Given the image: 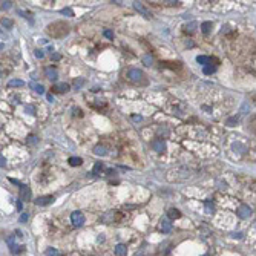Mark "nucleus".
I'll list each match as a JSON object with an SVG mask.
<instances>
[{"label":"nucleus","instance_id":"f257e3e1","mask_svg":"<svg viewBox=\"0 0 256 256\" xmlns=\"http://www.w3.org/2000/svg\"><path fill=\"white\" fill-rule=\"evenodd\" d=\"M48 34L54 38H61L65 35H68L69 32V25L65 23V22H54L48 26Z\"/></svg>","mask_w":256,"mask_h":256},{"label":"nucleus","instance_id":"f03ea898","mask_svg":"<svg viewBox=\"0 0 256 256\" xmlns=\"http://www.w3.org/2000/svg\"><path fill=\"white\" fill-rule=\"evenodd\" d=\"M127 78H129V82H132L135 84L144 83V74H143L140 69H137V68H132V69L127 71Z\"/></svg>","mask_w":256,"mask_h":256},{"label":"nucleus","instance_id":"7ed1b4c3","mask_svg":"<svg viewBox=\"0 0 256 256\" xmlns=\"http://www.w3.org/2000/svg\"><path fill=\"white\" fill-rule=\"evenodd\" d=\"M71 222H72L75 227H82L84 224V215L82 212H72V215H71Z\"/></svg>","mask_w":256,"mask_h":256},{"label":"nucleus","instance_id":"20e7f679","mask_svg":"<svg viewBox=\"0 0 256 256\" xmlns=\"http://www.w3.org/2000/svg\"><path fill=\"white\" fill-rule=\"evenodd\" d=\"M251 215V209L249 207L247 204H242L239 205V209H238V216H239L241 219H247Z\"/></svg>","mask_w":256,"mask_h":256},{"label":"nucleus","instance_id":"39448f33","mask_svg":"<svg viewBox=\"0 0 256 256\" xmlns=\"http://www.w3.org/2000/svg\"><path fill=\"white\" fill-rule=\"evenodd\" d=\"M133 8H135V9H137L138 12H140V14H141V15H144V17H147V19H149V17H152V14H150V11H149V9H147V8H146L144 5H143V3H141V2H135V3H133Z\"/></svg>","mask_w":256,"mask_h":256},{"label":"nucleus","instance_id":"423d86ee","mask_svg":"<svg viewBox=\"0 0 256 256\" xmlns=\"http://www.w3.org/2000/svg\"><path fill=\"white\" fill-rule=\"evenodd\" d=\"M54 196L52 195H46V196H38L37 199H35V204L37 205H49V204H52L54 203Z\"/></svg>","mask_w":256,"mask_h":256},{"label":"nucleus","instance_id":"0eeeda50","mask_svg":"<svg viewBox=\"0 0 256 256\" xmlns=\"http://www.w3.org/2000/svg\"><path fill=\"white\" fill-rule=\"evenodd\" d=\"M150 146H152V149H154L155 152H164L166 150V143L161 140V138H158V140H154L150 143Z\"/></svg>","mask_w":256,"mask_h":256},{"label":"nucleus","instance_id":"6e6552de","mask_svg":"<svg viewBox=\"0 0 256 256\" xmlns=\"http://www.w3.org/2000/svg\"><path fill=\"white\" fill-rule=\"evenodd\" d=\"M31 189L28 187V186H23L22 184L20 186V199H23V201H29L31 199Z\"/></svg>","mask_w":256,"mask_h":256},{"label":"nucleus","instance_id":"1a4fd4ad","mask_svg":"<svg viewBox=\"0 0 256 256\" xmlns=\"http://www.w3.org/2000/svg\"><path fill=\"white\" fill-rule=\"evenodd\" d=\"M44 75L51 80V82H55L57 77H58V72H57V69H54V68H46V71H44Z\"/></svg>","mask_w":256,"mask_h":256},{"label":"nucleus","instance_id":"9d476101","mask_svg":"<svg viewBox=\"0 0 256 256\" xmlns=\"http://www.w3.org/2000/svg\"><path fill=\"white\" fill-rule=\"evenodd\" d=\"M161 230H163V233H169L172 230V224H170L169 219H166V218L161 219Z\"/></svg>","mask_w":256,"mask_h":256},{"label":"nucleus","instance_id":"9b49d317","mask_svg":"<svg viewBox=\"0 0 256 256\" xmlns=\"http://www.w3.org/2000/svg\"><path fill=\"white\" fill-rule=\"evenodd\" d=\"M126 253H127V249H126L124 244H118L115 247V255L117 256H126Z\"/></svg>","mask_w":256,"mask_h":256},{"label":"nucleus","instance_id":"f8f14e48","mask_svg":"<svg viewBox=\"0 0 256 256\" xmlns=\"http://www.w3.org/2000/svg\"><path fill=\"white\" fill-rule=\"evenodd\" d=\"M196 61H198L199 65H203V66H209L210 61H212V58L205 57V55H198V57H196Z\"/></svg>","mask_w":256,"mask_h":256},{"label":"nucleus","instance_id":"ddd939ff","mask_svg":"<svg viewBox=\"0 0 256 256\" xmlns=\"http://www.w3.org/2000/svg\"><path fill=\"white\" fill-rule=\"evenodd\" d=\"M57 92H68L69 91V84L66 83H55V86H54Z\"/></svg>","mask_w":256,"mask_h":256},{"label":"nucleus","instance_id":"4468645a","mask_svg":"<svg viewBox=\"0 0 256 256\" xmlns=\"http://www.w3.org/2000/svg\"><path fill=\"white\" fill-rule=\"evenodd\" d=\"M232 149L235 152H238V154H244V152H245V146L241 144V143H233Z\"/></svg>","mask_w":256,"mask_h":256},{"label":"nucleus","instance_id":"2eb2a0df","mask_svg":"<svg viewBox=\"0 0 256 256\" xmlns=\"http://www.w3.org/2000/svg\"><path fill=\"white\" fill-rule=\"evenodd\" d=\"M23 82L22 80H19V78H14V80H9V83H8V86L9 88H20V86H23Z\"/></svg>","mask_w":256,"mask_h":256},{"label":"nucleus","instance_id":"dca6fc26","mask_svg":"<svg viewBox=\"0 0 256 256\" xmlns=\"http://www.w3.org/2000/svg\"><path fill=\"white\" fill-rule=\"evenodd\" d=\"M69 164L71 166H82L83 164V160L80 156H71L69 158Z\"/></svg>","mask_w":256,"mask_h":256},{"label":"nucleus","instance_id":"f3484780","mask_svg":"<svg viewBox=\"0 0 256 256\" xmlns=\"http://www.w3.org/2000/svg\"><path fill=\"white\" fill-rule=\"evenodd\" d=\"M210 29H212V22H204V23L201 25V31H203L204 34H209Z\"/></svg>","mask_w":256,"mask_h":256},{"label":"nucleus","instance_id":"a211bd4d","mask_svg":"<svg viewBox=\"0 0 256 256\" xmlns=\"http://www.w3.org/2000/svg\"><path fill=\"white\" fill-rule=\"evenodd\" d=\"M196 26H198V23H196V22H190V23L189 25H186V28H184V31H186V32H193V31L196 29Z\"/></svg>","mask_w":256,"mask_h":256},{"label":"nucleus","instance_id":"6ab92c4d","mask_svg":"<svg viewBox=\"0 0 256 256\" xmlns=\"http://www.w3.org/2000/svg\"><path fill=\"white\" fill-rule=\"evenodd\" d=\"M94 154L95 155H106L107 152H106V147L104 146H95V149H94Z\"/></svg>","mask_w":256,"mask_h":256},{"label":"nucleus","instance_id":"aec40b11","mask_svg":"<svg viewBox=\"0 0 256 256\" xmlns=\"http://www.w3.org/2000/svg\"><path fill=\"white\" fill-rule=\"evenodd\" d=\"M103 169H104L103 163H95V166H94V170H92V173H94V175H100Z\"/></svg>","mask_w":256,"mask_h":256},{"label":"nucleus","instance_id":"412c9836","mask_svg":"<svg viewBox=\"0 0 256 256\" xmlns=\"http://www.w3.org/2000/svg\"><path fill=\"white\" fill-rule=\"evenodd\" d=\"M31 88H34V91L40 94V95H43L44 94V88L42 86V84H35V83H31Z\"/></svg>","mask_w":256,"mask_h":256},{"label":"nucleus","instance_id":"4be33fe9","mask_svg":"<svg viewBox=\"0 0 256 256\" xmlns=\"http://www.w3.org/2000/svg\"><path fill=\"white\" fill-rule=\"evenodd\" d=\"M204 207H205V212L207 213H213L215 212V205H213V203H210V201H205Z\"/></svg>","mask_w":256,"mask_h":256},{"label":"nucleus","instance_id":"5701e85b","mask_svg":"<svg viewBox=\"0 0 256 256\" xmlns=\"http://www.w3.org/2000/svg\"><path fill=\"white\" fill-rule=\"evenodd\" d=\"M169 216L172 219H178L179 216H181V213H179V210H177V209H170L169 210Z\"/></svg>","mask_w":256,"mask_h":256},{"label":"nucleus","instance_id":"b1692460","mask_svg":"<svg viewBox=\"0 0 256 256\" xmlns=\"http://www.w3.org/2000/svg\"><path fill=\"white\" fill-rule=\"evenodd\" d=\"M204 74L205 75H210V74H213L215 71H216V66H212V65H209V66H204Z\"/></svg>","mask_w":256,"mask_h":256},{"label":"nucleus","instance_id":"393cba45","mask_svg":"<svg viewBox=\"0 0 256 256\" xmlns=\"http://www.w3.org/2000/svg\"><path fill=\"white\" fill-rule=\"evenodd\" d=\"M46 256H60V253H58V250L57 249H52V247H49V249L46 250V253H44Z\"/></svg>","mask_w":256,"mask_h":256},{"label":"nucleus","instance_id":"a878e982","mask_svg":"<svg viewBox=\"0 0 256 256\" xmlns=\"http://www.w3.org/2000/svg\"><path fill=\"white\" fill-rule=\"evenodd\" d=\"M143 63H144L146 66H150L152 63H154V58H152L150 55H144L143 57Z\"/></svg>","mask_w":256,"mask_h":256},{"label":"nucleus","instance_id":"bb28decb","mask_svg":"<svg viewBox=\"0 0 256 256\" xmlns=\"http://www.w3.org/2000/svg\"><path fill=\"white\" fill-rule=\"evenodd\" d=\"M238 121H239V118H238V117H232V118H228L227 120V126H235V124H238Z\"/></svg>","mask_w":256,"mask_h":256},{"label":"nucleus","instance_id":"cd10ccee","mask_svg":"<svg viewBox=\"0 0 256 256\" xmlns=\"http://www.w3.org/2000/svg\"><path fill=\"white\" fill-rule=\"evenodd\" d=\"M61 14H63V15H68V17H72V15H74V11L69 9V8H63V9H61Z\"/></svg>","mask_w":256,"mask_h":256},{"label":"nucleus","instance_id":"c85d7f7f","mask_svg":"<svg viewBox=\"0 0 256 256\" xmlns=\"http://www.w3.org/2000/svg\"><path fill=\"white\" fill-rule=\"evenodd\" d=\"M37 141H38V140H37V137H35V135H31V137L28 138V144H31V146L37 144Z\"/></svg>","mask_w":256,"mask_h":256},{"label":"nucleus","instance_id":"c756f323","mask_svg":"<svg viewBox=\"0 0 256 256\" xmlns=\"http://www.w3.org/2000/svg\"><path fill=\"white\" fill-rule=\"evenodd\" d=\"M74 84H75V88H77V89H80V88H82L83 84H84V80H83V78H80V80H75V83H74Z\"/></svg>","mask_w":256,"mask_h":256},{"label":"nucleus","instance_id":"7c9ffc66","mask_svg":"<svg viewBox=\"0 0 256 256\" xmlns=\"http://www.w3.org/2000/svg\"><path fill=\"white\" fill-rule=\"evenodd\" d=\"M158 133H160V135H164V137H167V135H169V131H167V129H166V127H160V129H158Z\"/></svg>","mask_w":256,"mask_h":256},{"label":"nucleus","instance_id":"2f4dec72","mask_svg":"<svg viewBox=\"0 0 256 256\" xmlns=\"http://www.w3.org/2000/svg\"><path fill=\"white\" fill-rule=\"evenodd\" d=\"M104 37H107V38H114V32H112L110 29H104Z\"/></svg>","mask_w":256,"mask_h":256},{"label":"nucleus","instance_id":"473e14b6","mask_svg":"<svg viewBox=\"0 0 256 256\" xmlns=\"http://www.w3.org/2000/svg\"><path fill=\"white\" fill-rule=\"evenodd\" d=\"M2 25H3V26H6V28H11V26H12V22H11V20H8V19H3Z\"/></svg>","mask_w":256,"mask_h":256},{"label":"nucleus","instance_id":"72a5a7b5","mask_svg":"<svg viewBox=\"0 0 256 256\" xmlns=\"http://www.w3.org/2000/svg\"><path fill=\"white\" fill-rule=\"evenodd\" d=\"M34 54H35V57H37V58H43V57H44V54H43L42 49H37V51H35Z\"/></svg>","mask_w":256,"mask_h":256},{"label":"nucleus","instance_id":"f704fd0d","mask_svg":"<svg viewBox=\"0 0 256 256\" xmlns=\"http://www.w3.org/2000/svg\"><path fill=\"white\" fill-rule=\"evenodd\" d=\"M26 112H29L31 115H34V114H35V109H34V106H31V104H29V106H26Z\"/></svg>","mask_w":256,"mask_h":256},{"label":"nucleus","instance_id":"c9c22d12","mask_svg":"<svg viewBox=\"0 0 256 256\" xmlns=\"http://www.w3.org/2000/svg\"><path fill=\"white\" fill-rule=\"evenodd\" d=\"M2 8H3V9H9V8H11V2H2Z\"/></svg>","mask_w":256,"mask_h":256},{"label":"nucleus","instance_id":"e433bc0d","mask_svg":"<svg viewBox=\"0 0 256 256\" xmlns=\"http://www.w3.org/2000/svg\"><path fill=\"white\" fill-rule=\"evenodd\" d=\"M232 236H233V238H238V239H241V238L244 236V233H241V232H238V233H232Z\"/></svg>","mask_w":256,"mask_h":256},{"label":"nucleus","instance_id":"4c0bfd02","mask_svg":"<svg viewBox=\"0 0 256 256\" xmlns=\"http://www.w3.org/2000/svg\"><path fill=\"white\" fill-rule=\"evenodd\" d=\"M249 109H250L249 104H247V103H244V104H242V109H241V114H244V112H247Z\"/></svg>","mask_w":256,"mask_h":256},{"label":"nucleus","instance_id":"58836bf2","mask_svg":"<svg viewBox=\"0 0 256 256\" xmlns=\"http://www.w3.org/2000/svg\"><path fill=\"white\" fill-rule=\"evenodd\" d=\"M28 218H29L28 215H26V213H23V215H22V216H20V222H26V221H28Z\"/></svg>","mask_w":256,"mask_h":256},{"label":"nucleus","instance_id":"ea45409f","mask_svg":"<svg viewBox=\"0 0 256 256\" xmlns=\"http://www.w3.org/2000/svg\"><path fill=\"white\" fill-rule=\"evenodd\" d=\"M132 118L135 120V121H141V120H143V117H141V115H133Z\"/></svg>","mask_w":256,"mask_h":256},{"label":"nucleus","instance_id":"a19ab883","mask_svg":"<svg viewBox=\"0 0 256 256\" xmlns=\"http://www.w3.org/2000/svg\"><path fill=\"white\" fill-rule=\"evenodd\" d=\"M17 209H19V210L23 209V204H22V201H17Z\"/></svg>","mask_w":256,"mask_h":256},{"label":"nucleus","instance_id":"79ce46f5","mask_svg":"<svg viewBox=\"0 0 256 256\" xmlns=\"http://www.w3.org/2000/svg\"><path fill=\"white\" fill-rule=\"evenodd\" d=\"M46 98H48V101H51V103L54 101V97L51 95V94H48V95H46Z\"/></svg>","mask_w":256,"mask_h":256},{"label":"nucleus","instance_id":"37998d69","mask_svg":"<svg viewBox=\"0 0 256 256\" xmlns=\"http://www.w3.org/2000/svg\"><path fill=\"white\" fill-rule=\"evenodd\" d=\"M0 161H2L0 164H2V167H3V166H5V163H6V160H5V156H3V155H2V158H0Z\"/></svg>","mask_w":256,"mask_h":256},{"label":"nucleus","instance_id":"c03bdc74","mask_svg":"<svg viewBox=\"0 0 256 256\" xmlns=\"http://www.w3.org/2000/svg\"><path fill=\"white\" fill-rule=\"evenodd\" d=\"M9 181H11L12 184H17V186H22V184H20L19 181H17V179H12V178H11V179H9Z\"/></svg>","mask_w":256,"mask_h":256},{"label":"nucleus","instance_id":"a18cd8bd","mask_svg":"<svg viewBox=\"0 0 256 256\" xmlns=\"http://www.w3.org/2000/svg\"><path fill=\"white\" fill-rule=\"evenodd\" d=\"M52 58H54V60H60V54H54Z\"/></svg>","mask_w":256,"mask_h":256},{"label":"nucleus","instance_id":"49530a36","mask_svg":"<svg viewBox=\"0 0 256 256\" xmlns=\"http://www.w3.org/2000/svg\"><path fill=\"white\" fill-rule=\"evenodd\" d=\"M255 227H256V222H255Z\"/></svg>","mask_w":256,"mask_h":256},{"label":"nucleus","instance_id":"de8ad7c7","mask_svg":"<svg viewBox=\"0 0 256 256\" xmlns=\"http://www.w3.org/2000/svg\"><path fill=\"white\" fill-rule=\"evenodd\" d=\"M204 256H209V255H204Z\"/></svg>","mask_w":256,"mask_h":256}]
</instances>
